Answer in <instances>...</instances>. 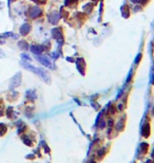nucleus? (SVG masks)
Returning a JSON list of instances; mask_svg holds the SVG:
<instances>
[{
    "label": "nucleus",
    "instance_id": "obj_1",
    "mask_svg": "<svg viewBox=\"0 0 154 163\" xmlns=\"http://www.w3.org/2000/svg\"><path fill=\"white\" fill-rule=\"evenodd\" d=\"M37 59L42 64V65H43V66L52 67V66H51V63H50L49 60H48V58H47V57H41V56H39V57H37Z\"/></svg>",
    "mask_w": 154,
    "mask_h": 163
},
{
    "label": "nucleus",
    "instance_id": "obj_2",
    "mask_svg": "<svg viewBox=\"0 0 154 163\" xmlns=\"http://www.w3.org/2000/svg\"><path fill=\"white\" fill-rule=\"evenodd\" d=\"M32 52L38 54V53H41L42 49H41V47H35V46H33V47H32Z\"/></svg>",
    "mask_w": 154,
    "mask_h": 163
}]
</instances>
